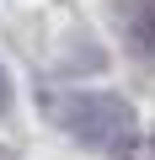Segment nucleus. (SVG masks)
<instances>
[{
    "label": "nucleus",
    "instance_id": "7ed1b4c3",
    "mask_svg": "<svg viewBox=\"0 0 155 160\" xmlns=\"http://www.w3.org/2000/svg\"><path fill=\"white\" fill-rule=\"evenodd\" d=\"M11 107V80H6V69H0V112Z\"/></svg>",
    "mask_w": 155,
    "mask_h": 160
},
{
    "label": "nucleus",
    "instance_id": "f257e3e1",
    "mask_svg": "<svg viewBox=\"0 0 155 160\" xmlns=\"http://www.w3.org/2000/svg\"><path fill=\"white\" fill-rule=\"evenodd\" d=\"M48 107V102H43ZM54 123L80 144V149H96V155H112L123 144H134V118L118 96H102V91H75V96H59L54 107Z\"/></svg>",
    "mask_w": 155,
    "mask_h": 160
},
{
    "label": "nucleus",
    "instance_id": "f03ea898",
    "mask_svg": "<svg viewBox=\"0 0 155 160\" xmlns=\"http://www.w3.org/2000/svg\"><path fill=\"white\" fill-rule=\"evenodd\" d=\"M112 6H118V27H123L128 48L144 64H155V0H112Z\"/></svg>",
    "mask_w": 155,
    "mask_h": 160
}]
</instances>
